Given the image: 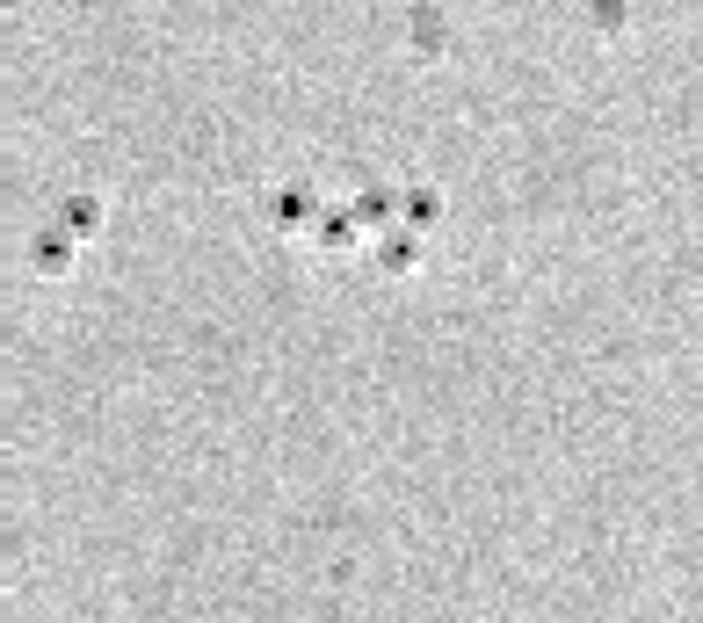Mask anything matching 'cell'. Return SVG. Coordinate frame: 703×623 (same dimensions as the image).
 <instances>
[{
    "instance_id": "7a4b0ae2",
    "label": "cell",
    "mask_w": 703,
    "mask_h": 623,
    "mask_svg": "<svg viewBox=\"0 0 703 623\" xmlns=\"http://www.w3.org/2000/svg\"><path fill=\"white\" fill-rule=\"evenodd\" d=\"M587 22H595L603 37H617L623 29V0H587Z\"/></svg>"
},
{
    "instance_id": "6da1fadb",
    "label": "cell",
    "mask_w": 703,
    "mask_h": 623,
    "mask_svg": "<svg viewBox=\"0 0 703 623\" xmlns=\"http://www.w3.org/2000/svg\"><path fill=\"white\" fill-rule=\"evenodd\" d=\"M406 44H414V51H428V59H436L442 44H450V37H442V15H436V8H428V15H414V29H406Z\"/></svg>"
}]
</instances>
